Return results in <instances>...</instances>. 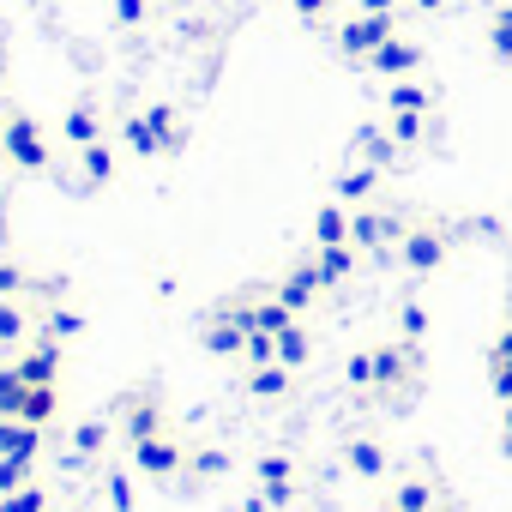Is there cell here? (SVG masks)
I'll use <instances>...</instances> for the list:
<instances>
[{"instance_id": "cell-21", "label": "cell", "mask_w": 512, "mask_h": 512, "mask_svg": "<svg viewBox=\"0 0 512 512\" xmlns=\"http://www.w3.org/2000/svg\"><path fill=\"white\" fill-rule=\"evenodd\" d=\"M278 362H284V368H302V362H308V332H302V326H284V332H278Z\"/></svg>"}, {"instance_id": "cell-17", "label": "cell", "mask_w": 512, "mask_h": 512, "mask_svg": "<svg viewBox=\"0 0 512 512\" xmlns=\"http://www.w3.org/2000/svg\"><path fill=\"white\" fill-rule=\"evenodd\" d=\"M61 133H67V139H73V145L85 151V145H97V139H103V121H97L91 109H67V121H61Z\"/></svg>"}, {"instance_id": "cell-12", "label": "cell", "mask_w": 512, "mask_h": 512, "mask_svg": "<svg viewBox=\"0 0 512 512\" xmlns=\"http://www.w3.org/2000/svg\"><path fill=\"white\" fill-rule=\"evenodd\" d=\"M350 266H356V241L314 247V272H320V284H338V278H350Z\"/></svg>"}, {"instance_id": "cell-4", "label": "cell", "mask_w": 512, "mask_h": 512, "mask_svg": "<svg viewBox=\"0 0 512 512\" xmlns=\"http://www.w3.org/2000/svg\"><path fill=\"white\" fill-rule=\"evenodd\" d=\"M350 241H356L362 253H374V247H386V241H404V223L386 217V211H368V205H362V211L350 217Z\"/></svg>"}, {"instance_id": "cell-6", "label": "cell", "mask_w": 512, "mask_h": 512, "mask_svg": "<svg viewBox=\"0 0 512 512\" xmlns=\"http://www.w3.org/2000/svg\"><path fill=\"white\" fill-rule=\"evenodd\" d=\"M398 253H404L410 272H434V266L446 260V235H440V229H404Z\"/></svg>"}, {"instance_id": "cell-42", "label": "cell", "mask_w": 512, "mask_h": 512, "mask_svg": "<svg viewBox=\"0 0 512 512\" xmlns=\"http://www.w3.org/2000/svg\"><path fill=\"white\" fill-rule=\"evenodd\" d=\"M0 163H7V139H0Z\"/></svg>"}, {"instance_id": "cell-10", "label": "cell", "mask_w": 512, "mask_h": 512, "mask_svg": "<svg viewBox=\"0 0 512 512\" xmlns=\"http://www.w3.org/2000/svg\"><path fill=\"white\" fill-rule=\"evenodd\" d=\"M241 344H247V326H241L235 308H223V320L205 326V350H211V356H241Z\"/></svg>"}, {"instance_id": "cell-23", "label": "cell", "mask_w": 512, "mask_h": 512, "mask_svg": "<svg viewBox=\"0 0 512 512\" xmlns=\"http://www.w3.org/2000/svg\"><path fill=\"white\" fill-rule=\"evenodd\" d=\"M121 133H127V145H133L139 157H157V151H163V139L151 133V121H145V115H133V121H127Z\"/></svg>"}, {"instance_id": "cell-8", "label": "cell", "mask_w": 512, "mask_h": 512, "mask_svg": "<svg viewBox=\"0 0 512 512\" xmlns=\"http://www.w3.org/2000/svg\"><path fill=\"white\" fill-rule=\"evenodd\" d=\"M368 67H374V73H386V79H404V73H416V67H422V49H416V43H404V37H392V43H380V49L368 55Z\"/></svg>"}, {"instance_id": "cell-32", "label": "cell", "mask_w": 512, "mask_h": 512, "mask_svg": "<svg viewBox=\"0 0 512 512\" xmlns=\"http://www.w3.org/2000/svg\"><path fill=\"white\" fill-rule=\"evenodd\" d=\"M109 506H115V512H133V482H127L121 470L109 476Z\"/></svg>"}, {"instance_id": "cell-35", "label": "cell", "mask_w": 512, "mask_h": 512, "mask_svg": "<svg viewBox=\"0 0 512 512\" xmlns=\"http://www.w3.org/2000/svg\"><path fill=\"white\" fill-rule=\"evenodd\" d=\"M290 7H296V13H302L308 25H320V19L332 13V0H290Z\"/></svg>"}, {"instance_id": "cell-22", "label": "cell", "mask_w": 512, "mask_h": 512, "mask_svg": "<svg viewBox=\"0 0 512 512\" xmlns=\"http://www.w3.org/2000/svg\"><path fill=\"white\" fill-rule=\"evenodd\" d=\"M386 97H392V115H422V109H428V91H422V85H404V79H398Z\"/></svg>"}, {"instance_id": "cell-39", "label": "cell", "mask_w": 512, "mask_h": 512, "mask_svg": "<svg viewBox=\"0 0 512 512\" xmlns=\"http://www.w3.org/2000/svg\"><path fill=\"white\" fill-rule=\"evenodd\" d=\"M398 0H362V13H392Z\"/></svg>"}, {"instance_id": "cell-40", "label": "cell", "mask_w": 512, "mask_h": 512, "mask_svg": "<svg viewBox=\"0 0 512 512\" xmlns=\"http://www.w3.org/2000/svg\"><path fill=\"white\" fill-rule=\"evenodd\" d=\"M410 7H422V13H434V7H446V0H410Z\"/></svg>"}, {"instance_id": "cell-14", "label": "cell", "mask_w": 512, "mask_h": 512, "mask_svg": "<svg viewBox=\"0 0 512 512\" xmlns=\"http://www.w3.org/2000/svg\"><path fill=\"white\" fill-rule=\"evenodd\" d=\"M79 169H85V187H103V181L115 175V151L97 139V145H85V151H79Z\"/></svg>"}, {"instance_id": "cell-1", "label": "cell", "mask_w": 512, "mask_h": 512, "mask_svg": "<svg viewBox=\"0 0 512 512\" xmlns=\"http://www.w3.org/2000/svg\"><path fill=\"white\" fill-rule=\"evenodd\" d=\"M55 386L49 380H31V374H19V362L13 368H0V416H7V422H49L55 416Z\"/></svg>"}, {"instance_id": "cell-27", "label": "cell", "mask_w": 512, "mask_h": 512, "mask_svg": "<svg viewBox=\"0 0 512 512\" xmlns=\"http://www.w3.org/2000/svg\"><path fill=\"white\" fill-rule=\"evenodd\" d=\"M392 506H398V512H428V482H398Z\"/></svg>"}, {"instance_id": "cell-28", "label": "cell", "mask_w": 512, "mask_h": 512, "mask_svg": "<svg viewBox=\"0 0 512 512\" xmlns=\"http://www.w3.org/2000/svg\"><path fill=\"white\" fill-rule=\"evenodd\" d=\"M31 476V458H0V494H19Z\"/></svg>"}, {"instance_id": "cell-15", "label": "cell", "mask_w": 512, "mask_h": 512, "mask_svg": "<svg viewBox=\"0 0 512 512\" xmlns=\"http://www.w3.org/2000/svg\"><path fill=\"white\" fill-rule=\"evenodd\" d=\"M55 368H61V344H49V338L31 356H19V374H31V380H49L55 386Z\"/></svg>"}, {"instance_id": "cell-26", "label": "cell", "mask_w": 512, "mask_h": 512, "mask_svg": "<svg viewBox=\"0 0 512 512\" xmlns=\"http://www.w3.org/2000/svg\"><path fill=\"white\" fill-rule=\"evenodd\" d=\"M350 470H362V476H380V470H386V452H380L374 440H356V446H350Z\"/></svg>"}, {"instance_id": "cell-16", "label": "cell", "mask_w": 512, "mask_h": 512, "mask_svg": "<svg viewBox=\"0 0 512 512\" xmlns=\"http://www.w3.org/2000/svg\"><path fill=\"white\" fill-rule=\"evenodd\" d=\"M494 392L512 398V314H506V326H500V338H494Z\"/></svg>"}, {"instance_id": "cell-43", "label": "cell", "mask_w": 512, "mask_h": 512, "mask_svg": "<svg viewBox=\"0 0 512 512\" xmlns=\"http://www.w3.org/2000/svg\"><path fill=\"white\" fill-rule=\"evenodd\" d=\"M386 512H398V506H386Z\"/></svg>"}, {"instance_id": "cell-5", "label": "cell", "mask_w": 512, "mask_h": 512, "mask_svg": "<svg viewBox=\"0 0 512 512\" xmlns=\"http://www.w3.org/2000/svg\"><path fill=\"white\" fill-rule=\"evenodd\" d=\"M157 422H163V416H157V398H145V392H127V398H121V440H127V446L163 434Z\"/></svg>"}, {"instance_id": "cell-36", "label": "cell", "mask_w": 512, "mask_h": 512, "mask_svg": "<svg viewBox=\"0 0 512 512\" xmlns=\"http://www.w3.org/2000/svg\"><path fill=\"white\" fill-rule=\"evenodd\" d=\"M145 19V0H115V25H139Z\"/></svg>"}, {"instance_id": "cell-34", "label": "cell", "mask_w": 512, "mask_h": 512, "mask_svg": "<svg viewBox=\"0 0 512 512\" xmlns=\"http://www.w3.org/2000/svg\"><path fill=\"white\" fill-rule=\"evenodd\" d=\"M19 290H25V272H19L13 260H0V296H7V302H13Z\"/></svg>"}, {"instance_id": "cell-13", "label": "cell", "mask_w": 512, "mask_h": 512, "mask_svg": "<svg viewBox=\"0 0 512 512\" xmlns=\"http://www.w3.org/2000/svg\"><path fill=\"white\" fill-rule=\"evenodd\" d=\"M350 241V211L344 205H320L314 211V247H338Z\"/></svg>"}, {"instance_id": "cell-20", "label": "cell", "mask_w": 512, "mask_h": 512, "mask_svg": "<svg viewBox=\"0 0 512 512\" xmlns=\"http://www.w3.org/2000/svg\"><path fill=\"white\" fill-rule=\"evenodd\" d=\"M362 151H368V163H374V169H386V163L398 157V139H392V133H380V127H362Z\"/></svg>"}, {"instance_id": "cell-18", "label": "cell", "mask_w": 512, "mask_h": 512, "mask_svg": "<svg viewBox=\"0 0 512 512\" xmlns=\"http://www.w3.org/2000/svg\"><path fill=\"white\" fill-rule=\"evenodd\" d=\"M260 482H266V500H272V506L290 500V464H284V458H260Z\"/></svg>"}, {"instance_id": "cell-29", "label": "cell", "mask_w": 512, "mask_h": 512, "mask_svg": "<svg viewBox=\"0 0 512 512\" xmlns=\"http://www.w3.org/2000/svg\"><path fill=\"white\" fill-rule=\"evenodd\" d=\"M488 43H494V55H500V61H512V7H506V13H494V37H488Z\"/></svg>"}, {"instance_id": "cell-25", "label": "cell", "mask_w": 512, "mask_h": 512, "mask_svg": "<svg viewBox=\"0 0 512 512\" xmlns=\"http://www.w3.org/2000/svg\"><path fill=\"white\" fill-rule=\"evenodd\" d=\"M374 181H380V169H374V163H362V169H350V175L338 181V193H344V199H368V193H374Z\"/></svg>"}, {"instance_id": "cell-9", "label": "cell", "mask_w": 512, "mask_h": 512, "mask_svg": "<svg viewBox=\"0 0 512 512\" xmlns=\"http://www.w3.org/2000/svg\"><path fill=\"white\" fill-rule=\"evenodd\" d=\"M320 290H326V284H320V272H314V260H302V266H296V272H290V278H284V284L272 290V296H278V302H284L290 314H302V308H308V302H314Z\"/></svg>"}, {"instance_id": "cell-19", "label": "cell", "mask_w": 512, "mask_h": 512, "mask_svg": "<svg viewBox=\"0 0 512 512\" xmlns=\"http://www.w3.org/2000/svg\"><path fill=\"white\" fill-rule=\"evenodd\" d=\"M260 398H290V368H278V362H266V368H253V380H247Z\"/></svg>"}, {"instance_id": "cell-24", "label": "cell", "mask_w": 512, "mask_h": 512, "mask_svg": "<svg viewBox=\"0 0 512 512\" xmlns=\"http://www.w3.org/2000/svg\"><path fill=\"white\" fill-rule=\"evenodd\" d=\"M103 440H109V422H103V416H91V422H79V428H73V452H85V458H91V452H103Z\"/></svg>"}, {"instance_id": "cell-7", "label": "cell", "mask_w": 512, "mask_h": 512, "mask_svg": "<svg viewBox=\"0 0 512 512\" xmlns=\"http://www.w3.org/2000/svg\"><path fill=\"white\" fill-rule=\"evenodd\" d=\"M133 458H139V470H145V476H163V482L181 470V446H175L169 434H151V440H139V446H133Z\"/></svg>"}, {"instance_id": "cell-41", "label": "cell", "mask_w": 512, "mask_h": 512, "mask_svg": "<svg viewBox=\"0 0 512 512\" xmlns=\"http://www.w3.org/2000/svg\"><path fill=\"white\" fill-rule=\"evenodd\" d=\"M506 452H512V404H506Z\"/></svg>"}, {"instance_id": "cell-38", "label": "cell", "mask_w": 512, "mask_h": 512, "mask_svg": "<svg viewBox=\"0 0 512 512\" xmlns=\"http://www.w3.org/2000/svg\"><path fill=\"white\" fill-rule=\"evenodd\" d=\"M422 326H428V314H422V308H404V332L422 338Z\"/></svg>"}, {"instance_id": "cell-37", "label": "cell", "mask_w": 512, "mask_h": 512, "mask_svg": "<svg viewBox=\"0 0 512 512\" xmlns=\"http://www.w3.org/2000/svg\"><path fill=\"white\" fill-rule=\"evenodd\" d=\"M49 332H55V338H67V332H79V314H67V308H55V314H49Z\"/></svg>"}, {"instance_id": "cell-31", "label": "cell", "mask_w": 512, "mask_h": 512, "mask_svg": "<svg viewBox=\"0 0 512 512\" xmlns=\"http://www.w3.org/2000/svg\"><path fill=\"white\" fill-rule=\"evenodd\" d=\"M392 139L398 145H416L422 139V115H392Z\"/></svg>"}, {"instance_id": "cell-33", "label": "cell", "mask_w": 512, "mask_h": 512, "mask_svg": "<svg viewBox=\"0 0 512 512\" xmlns=\"http://www.w3.org/2000/svg\"><path fill=\"white\" fill-rule=\"evenodd\" d=\"M7 506H13V512H43L49 500H43V488H31V482H25L19 494H7Z\"/></svg>"}, {"instance_id": "cell-3", "label": "cell", "mask_w": 512, "mask_h": 512, "mask_svg": "<svg viewBox=\"0 0 512 512\" xmlns=\"http://www.w3.org/2000/svg\"><path fill=\"white\" fill-rule=\"evenodd\" d=\"M0 139H7V163L19 169H49V139L31 115H7V127H0Z\"/></svg>"}, {"instance_id": "cell-11", "label": "cell", "mask_w": 512, "mask_h": 512, "mask_svg": "<svg viewBox=\"0 0 512 512\" xmlns=\"http://www.w3.org/2000/svg\"><path fill=\"white\" fill-rule=\"evenodd\" d=\"M37 446H43L37 422H7L0 416V458H37Z\"/></svg>"}, {"instance_id": "cell-30", "label": "cell", "mask_w": 512, "mask_h": 512, "mask_svg": "<svg viewBox=\"0 0 512 512\" xmlns=\"http://www.w3.org/2000/svg\"><path fill=\"white\" fill-rule=\"evenodd\" d=\"M145 121H151V133L163 139V151H169V145H175V109H163V103H157V109H151Z\"/></svg>"}, {"instance_id": "cell-2", "label": "cell", "mask_w": 512, "mask_h": 512, "mask_svg": "<svg viewBox=\"0 0 512 512\" xmlns=\"http://www.w3.org/2000/svg\"><path fill=\"white\" fill-rule=\"evenodd\" d=\"M398 37V25H392V13H356V19H344V31H338V49L350 55V61H368L380 43H392Z\"/></svg>"}]
</instances>
